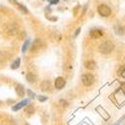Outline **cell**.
<instances>
[{"instance_id":"obj_1","label":"cell","mask_w":125,"mask_h":125,"mask_svg":"<svg viewBox=\"0 0 125 125\" xmlns=\"http://www.w3.org/2000/svg\"><path fill=\"white\" fill-rule=\"evenodd\" d=\"M114 49V44L111 42V41H105L100 44L99 46V51L103 54H108Z\"/></svg>"},{"instance_id":"obj_2","label":"cell","mask_w":125,"mask_h":125,"mask_svg":"<svg viewBox=\"0 0 125 125\" xmlns=\"http://www.w3.org/2000/svg\"><path fill=\"white\" fill-rule=\"evenodd\" d=\"M81 80H82V83L84 84L85 86H90L94 83V76H93L91 73H85L83 74L82 77H81Z\"/></svg>"},{"instance_id":"obj_3","label":"cell","mask_w":125,"mask_h":125,"mask_svg":"<svg viewBox=\"0 0 125 125\" xmlns=\"http://www.w3.org/2000/svg\"><path fill=\"white\" fill-rule=\"evenodd\" d=\"M98 13L103 17H107V16H109L111 14V9L107 5L102 4V5H100L98 7Z\"/></svg>"},{"instance_id":"obj_4","label":"cell","mask_w":125,"mask_h":125,"mask_svg":"<svg viewBox=\"0 0 125 125\" xmlns=\"http://www.w3.org/2000/svg\"><path fill=\"white\" fill-rule=\"evenodd\" d=\"M41 45H42V41L40 39H35L34 42L32 43L31 46V52H37L41 49Z\"/></svg>"},{"instance_id":"obj_5","label":"cell","mask_w":125,"mask_h":125,"mask_svg":"<svg viewBox=\"0 0 125 125\" xmlns=\"http://www.w3.org/2000/svg\"><path fill=\"white\" fill-rule=\"evenodd\" d=\"M65 84H66V82H65V80L62 78V77H57V78L55 79L54 85H55L56 89H59V90H60V89H62V88H64Z\"/></svg>"},{"instance_id":"obj_6","label":"cell","mask_w":125,"mask_h":125,"mask_svg":"<svg viewBox=\"0 0 125 125\" xmlns=\"http://www.w3.org/2000/svg\"><path fill=\"white\" fill-rule=\"evenodd\" d=\"M90 36L92 37V38H94V39H98V38H100V37H102L103 36V32L100 30V29H92L91 31H90Z\"/></svg>"},{"instance_id":"obj_7","label":"cell","mask_w":125,"mask_h":125,"mask_svg":"<svg viewBox=\"0 0 125 125\" xmlns=\"http://www.w3.org/2000/svg\"><path fill=\"white\" fill-rule=\"evenodd\" d=\"M15 91L17 93V95L19 97H23L24 94H25V90H24V86L21 85V84H17L16 87H15Z\"/></svg>"},{"instance_id":"obj_8","label":"cell","mask_w":125,"mask_h":125,"mask_svg":"<svg viewBox=\"0 0 125 125\" xmlns=\"http://www.w3.org/2000/svg\"><path fill=\"white\" fill-rule=\"evenodd\" d=\"M40 87H41V89H42V91H45V92H47V91H50V90H51L50 82H49V81H47V80H45V81H43L42 83H41Z\"/></svg>"},{"instance_id":"obj_9","label":"cell","mask_w":125,"mask_h":125,"mask_svg":"<svg viewBox=\"0 0 125 125\" xmlns=\"http://www.w3.org/2000/svg\"><path fill=\"white\" fill-rule=\"evenodd\" d=\"M27 104H28V100L21 101V102L17 103L15 106H13V107H12V110H13V111H17V110H19V109H21L22 107H24L25 105H27Z\"/></svg>"},{"instance_id":"obj_10","label":"cell","mask_w":125,"mask_h":125,"mask_svg":"<svg viewBox=\"0 0 125 125\" xmlns=\"http://www.w3.org/2000/svg\"><path fill=\"white\" fill-rule=\"evenodd\" d=\"M10 57H11V55H10L8 52L6 51H1L0 52V61H7L10 59Z\"/></svg>"},{"instance_id":"obj_11","label":"cell","mask_w":125,"mask_h":125,"mask_svg":"<svg viewBox=\"0 0 125 125\" xmlns=\"http://www.w3.org/2000/svg\"><path fill=\"white\" fill-rule=\"evenodd\" d=\"M8 1H11V2H12L14 5H16V6H17V7H18L20 10H21V11H22L23 13H25V14H26V13L28 12V10H27V8H26L25 6H23V5H21V4L17 3V1H15V0H8Z\"/></svg>"},{"instance_id":"obj_12","label":"cell","mask_w":125,"mask_h":125,"mask_svg":"<svg viewBox=\"0 0 125 125\" xmlns=\"http://www.w3.org/2000/svg\"><path fill=\"white\" fill-rule=\"evenodd\" d=\"M26 79H27V81L28 82H30V83H34L35 81H36V79H37V77H36V75L35 74H33V73H27L26 74Z\"/></svg>"},{"instance_id":"obj_13","label":"cell","mask_w":125,"mask_h":125,"mask_svg":"<svg viewBox=\"0 0 125 125\" xmlns=\"http://www.w3.org/2000/svg\"><path fill=\"white\" fill-rule=\"evenodd\" d=\"M95 66H96V63H95L94 61H92V60H89V61L85 62V67H86L87 69L92 70V69L95 68Z\"/></svg>"},{"instance_id":"obj_14","label":"cell","mask_w":125,"mask_h":125,"mask_svg":"<svg viewBox=\"0 0 125 125\" xmlns=\"http://www.w3.org/2000/svg\"><path fill=\"white\" fill-rule=\"evenodd\" d=\"M20 66V58H16V60L11 64V69H17Z\"/></svg>"},{"instance_id":"obj_15","label":"cell","mask_w":125,"mask_h":125,"mask_svg":"<svg viewBox=\"0 0 125 125\" xmlns=\"http://www.w3.org/2000/svg\"><path fill=\"white\" fill-rule=\"evenodd\" d=\"M34 107H33V105H28L25 109H24V111L27 113V114H32L33 112H34Z\"/></svg>"},{"instance_id":"obj_16","label":"cell","mask_w":125,"mask_h":125,"mask_svg":"<svg viewBox=\"0 0 125 125\" xmlns=\"http://www.w3.org/2000/svg\"><path fill=\"white\" fill-rule=\"evenodd\" d=\"M29 44H30V40H29V39H27V40L25 41V42H24L23 46H22V52H23V53H25V52L27 51V48H28Z\"/></svg>"},{"instance_id":"obj_17","label":"cell","mask_w":125,"mask_h":125,"mask_svg":"<svg viewBox=\"0 0 125 125\" xmlns=\"http://www.w3.org/2000/svg\"><path fill=\"white\" fill-rule=\"evenodd\" d=\"M27 92H28V95H29V98H34L35 97V94L34 93L31 91V90H27Z\"/></svg>"},{"instance_id":"obj_18","label":"cell","mask_w":125,"mask_h":125,"mask_svg":"<svg viewBox=\"0 0 125 125\" xmlns=\"http://www.w3.org/2000/svg\"><path fill=\"white\" fill-rule=\"evenodd\" d=\"M38 99H39V101L43 102V101H46V100H47V97H46V96H42V95H40V96H38Z\"/></svg>"},{"instance_id":"obj_19","label":"cell","mask_w":125,"mask_h":125,"mask_svg":"<svg viewBox=\"0 0 125 125\" xmlns=\"http://www.w3.org/2000/svg\"><path fill=\"white\" fill-rule=\"evenodd\" d=\"M48 2H50V4H57L59 0H48Z\"/></svg>"},{"instance_id":"obj_20","label":"cell","mask_w":125,"mask_h":125,"mask_svg":"<svg viewBox=\"0 0 125 125\" xmlns=\"http://www.w3.org/2000/svg\"><path fill=\"white\" fill-rule=\"evenodd\" d=\"M80 32V28H78L77 30H76V32H75V34H74V36H77L78 35V33Z\"/></svg>"},{"instance_id":"obj_21","label":"cell","mask_w":125,"mask_h":125,"mask_svg":"<svg viewBox=\"0 0 125 125\" xmlns=\"http://www.w3.org/2000/svg\"><path fill=\"white\" fill-rule=\"evenodd\" d=\"M117 125H121V124H117Z\"/></svg>"},{"instance_id":"obj_22","label":"cell","mask_w":125,"mask_h":125,"mask_svg":"<svg viewBox=\"0 0 125 125\" xmlns=\"http://www.w3.org/2000/svg\"><path fill=\"white\" fill-rule=\"evenodd\" d=\"M26 125H29V124H26Z\"/></svg>"}]
</instances>
